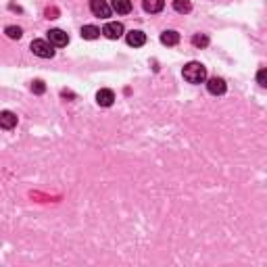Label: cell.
<instances>
[{"mask_svg":"<svg viewBox=\"0 0 267 267\" xmlns=\"http://www.w3.org/2000/svg\"><path fill=\"white\" fill-rule=\"evenodd\" d=\"M184 80L190 83H202L207 80V67L199 61H190L188 65H184Z\"/></svg>","mask_w":267,"mask_h":267,"instance_id":"6da1fadb","label":"cell"},{"mask_svg":"<svg viewBox=\"0 0 267 267\" xmlns=\"http://www.w3.org/2000/svg\"><path fill=\"white\" fill-rule=\"evenodd\" d=\"M32 52L40 59H52L54 57V46L48 40H33L32 42Z\"/></svg>","mask_w":267,"mask_h":267,"instance_id":"7a4b0ae2","label":"cell"},{"mask_svg":"<svg viewBox=\"0 0 267 267\" xmlns=\"http://www.w3.org/2000/svg\"><path fill=\"white\" fill-rule=\"evenodd\" d=\"M90 11H92V15L100 17V19H107V17H111V13H113L111 4H107V0H90Z\"/></svg>","mask_w":267,"mask_h":267,"instance_id":"3957f363","label":"cell"},{"mask_svg":"<svg viewBox=\"0 0 267 267\" xmlns=\"http://www.w3.org/2000/svg\"><path fill=\"white\" fill-rule=\"evenodd\" d=\"M102 33L109 40H117V38L123 36V25L119 23V21H109V23L102 27Z\"/></svg>","mask_w":267,"mask_h":267,"instance_id":"277c9868","label":"cell"},{"mask_svg":"<svg viewBox=\"0 0 267 267\" xmlns=\"http://www.w3.org/2000/svg\"><path fill=\"white\" fill-rule=\"evenodd\" d=\"M48 42H50L52 46H67V42H69V36L63 30H50L48 32Z\"/></svg>","mask_w":267,"mask_h":267,"instance_id":"5b68a950","label":"cell"},{"mask_svg":"<svg viewBox=\"0 0 267 267\" xmlns=\"http://www.w3.org/2000/svg\"><path fill=\"white\" fill-rule=\"evenodd\" d=\"M96 102L100 104V107H111V104L115 102V94H113V90H109V88L98 90V94H96Z\"/></svg>","mask_w":267,"mask_h":267,"instance_id":"8992f818","label":"cell"},{"mask_svg":"<svg viewBox=\"0 0 267 267\" xmlns=\"http://www.w3.org/2000/svg\"><path fill=\"white\" fill-rule=\"evenodd\" d=\"M125 40H128V44H130V46L138 48V46H144L146 36H144V32H140V30H132V32L125 33Z\"/></svg>","mask_w":267,"mask_h":267,"instance_id":"52a82bcc","label":"cell"},{"mask_svg":"<svg viewBox=\"0 0 267 267\" xmlns=\"http://www.w3.org/2000/svg\"><path fill=\"white\" fill-rule=\"evenodd\" d=\"M17 125V115L11 111H2L0 113V128L2 130H13Z\"/></svg>","mask_w":267,"mask_h":267,"instance_id":"ba28073f","label":"cell"},{"mask_svg":"<svg viewBox=\"0 0 267 267\" xmlns=\"http://www.w3.org/2000/svg\"><path fill=\"white\" fill-rule=\"evenodd\" d=\"M207 90L211 94H223L226 92V82H223L221 77H211L207 82Z\"/></svg>","mask_w":267,"mask_h":267,"instance_id":"9c48e42d","label":"cell"},{"mask_svg":"<svg viewBox=\"0 0 267 267\" xmlns=\"http://www.w3.org/2000/svg\"><path fill=\"white\" fill-rule=\"evenodd\" d=\"M111 9L119 13V15H128L132 11V2L130 0H111Z\"/></svg>","mask_w":267,"mask_h":267,"instance_id":"30bf717a","label":"cell"},{"mask_svg":"<svg viewBox=\"0 0 267 267\" xmlns=\"http://www.w3.org/2000/svg\"><path fill=\"white\" fill-rule=\"evenodd\" d=\"M142 6L146 13H161L165 6V0H142Z\"/></svg>","mask_w":267,"mask_h":267,"instance_id":"8fae6325","label":"cell"},{"mask_svg":"<svg viewBox=\"0 0 267 267\" xmlns=\"http://www.w3.org/2000/svg\"><path fill=\"white\" fill-rule=\"evenodd\" d=\"M161 42H163L165 46H175L180 42V33L178 32H163V36H161Z\"/></svg>","mask_w":267,"mask_h":267,"instance_id":"7c38bea8","label":"cell"},{"mask_svg":"<svg viewBox=\"0 0 267 267\" xmlns=\"http://www.w3.org/2000/svg\"><path fill=\"white\" fill-rule=\"evenodd\" d=\"M98 36H100V30H98L96 25H83V27H82V38H86V40H96Z\"/></svg>","mask_w":267,"mask_h":267,"instance_id":"4fadbf2b","label":"cell"},{"mask_svg":"<svg viewBox=\"0 0 267 267\" xmlns=\"http://www.w3.org/2000/svg\"><path fill=\"white\" fill-rule=\"evenodd\" d=\"M173 9L178 13H190L192 4H190V0H173Z\"/></svg>","mask_w":267,"mask_h":267,"instance_id":"5bb4252c","label":"cell"},{"mask_svg":"<svg viewBox=\"0 0 267 267\" xmlns=\"http://www.w3.org/2000/svg\"><path fill=\"white\" fill-rule=\"evenodd\" d=\"M192 44L196 48H205V46H209V38L205 36V33H196V36L192 38Z\"/></svg>","mask_w":267,"mask_h":267,"instance_id":"9a60e30c","label":"cell"},{"mask_svg":"<svg viewBox=\"0 0 267 267\" xmlns=\"http://www.w3.org/2000/svg\"><path fill=\"white\" fill-rule=\"evenodd\" d=\"M6 36H9L11 40H19L21 36H23V32H21V27H17V25H9L6 27Z\"/></svg>","mask_w":267,"mask_h":267,"instance_id":"2e32d148","label":"cell"},{"mask_svg":"<svg viewBox=\"0 0 267 267\" xmlns=\"http://www.w3.org/2000/svg\"><path fill=\"white\" fill-rule=\"evenodd\" d=\"M44 90H46V83L42 82V80H36L32 83V92H36V94H44Z\"/></svg>","mask_w":267,"mask_h":267,"instance_id":"e0dca14e","label":"cell"},{"mask_svg":"<svg viewBox=\"0 0 267 267\" xmlns=\"http://www.w3.org/2000/svg\"><path fill=\"white\" fill-rule=\"evenodd\" d=\"M257 82H259V86H261V88L267 86V71H265V69H261V71L257 73Z\"/></svg>","mask_w":267,"mask_h":267,"instance_id":"ac0fdd59","label":"cell"}]
</instances>
